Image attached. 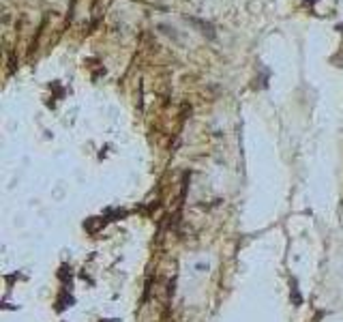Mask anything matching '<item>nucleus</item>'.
I'll list each match as a JSON object with an SVG mask.
<instances>
[{
  "label": "nucleus",
  "instance_id": "f257e3e1",
  "mask_svg": "<svg viewBox=\"0 0 343 322\" xmlns=\"http://www.w3.org/2000/svg\"><path fill=\"white\" fill-rule=\"evenodd\" d=\"M289 296H292V303L298 307L300 303H303V296H300V290H298V284L292 282V292H289Z\"/></svg>",
  "mask_w": 343,
  "mask_h": 322
}]
</instances>
